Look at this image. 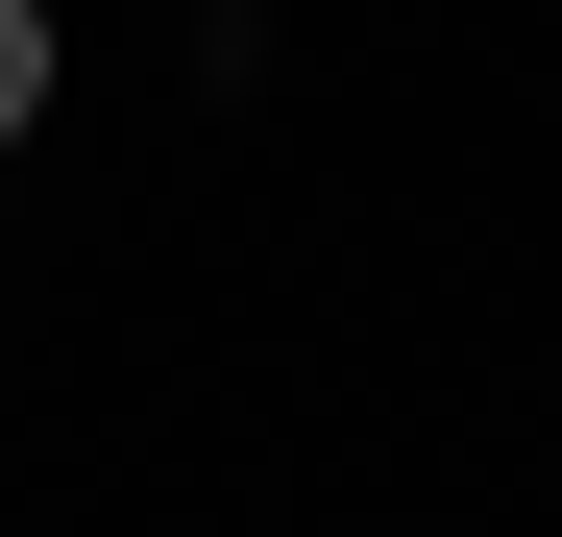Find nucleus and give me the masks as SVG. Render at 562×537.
Returning a JSON list of instances; mask_svg holds the SVG:
<instances>
[{
	"instance_id": "f257e3e1",
	"label": "nucleus",
	"mask_w": 562,
	"mask_h": 537,
	"mask_svg": "<svg viewBox=\"0 0 562 537\" xmlns=\"http://www.w3.org/2000/svg\"><path fill=\"white\" fill-rule=\"evenodd\" d=\"M25 99H49V0H0V147H25Z\"/></svg>"
}]
</instances>
